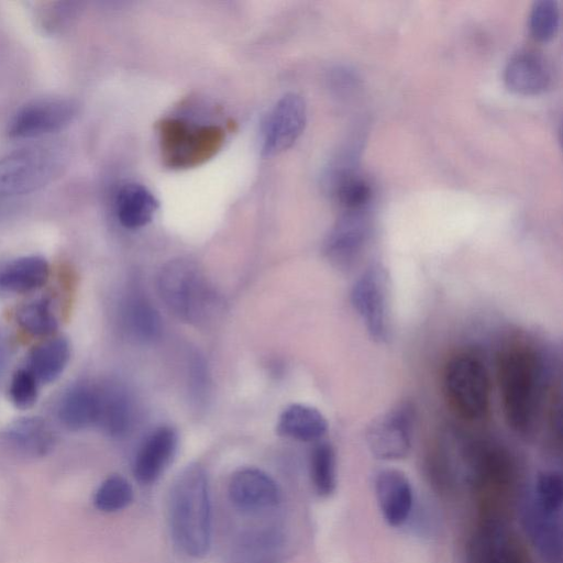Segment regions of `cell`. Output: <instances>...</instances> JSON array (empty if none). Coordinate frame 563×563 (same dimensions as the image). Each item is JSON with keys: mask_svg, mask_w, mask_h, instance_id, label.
Returning <instances> with one entry per match:
<instances>
[{"mask_svg": "<svg viewBox=\"0 0 563 563\" xmlns=\"http://www.w3.org/2000/svg\"><path fill=\"white\" fill-rule=\"evenodd\" d=\"M536 504L545 512L560 515L563 503V479L556 471H545L539 474L536 484Z\"/></svg>", "mask_w": 563, "mask_h": 563, "instance_id": "32", "label": "cell"}, {"mask_svg": "<svg viewBox=\"0 0 563 563\" xmlns=\"http://www.w3.org/2000/svg\"><path fill=\"white\" fill-rule=\"evenodd\" d=\"M470 563H522L509 531L499 521H487L470 544Z\"/></svg>", "mask_w": 563, "mask_h": 563, "instance_id": "19", "label": "cell"}, {"mask_svg": "<svg viewBox=\"0 0 563 563\" xmlns=\"http://www.w3.org/2000/svg\"><path fill=\"white\" fill-rule=\"evenodd\" d=\"M57 413L60 422L70 430L77 431L96 424V387L86 384L70 387L63 395Z\"/></svg>", "mask_w": 563, "mask_h": 563, "instance_id": "23", "label": "cell"}, {"mask_svg": "<svg viewBox=\"0 0 563 563\" xmlns=\"http://www.w3.org/2000/svg\"><path fill=\"white\" fill-rule=\"evenodd\" d=\"M375 495L386 523L404 525L410 516L413 503L410 481L399 470L384 468L374 481Z\"/></svg>", "mask_w": 563, "mask_h": 563, "instance_id": "15", "label": "cell"}, {"mask_svg": "<svg viewBox=\"0 0 563 563\" xmlns=\"http://www.w3.org/2000/svg\"><path fill=\"white\" fill-rule=\"evenodd\" d=\"M37 382L27 367L14 372L9 386V397L16 408L27 409L36 402L38 395Z\"/></svg>", "mask_w": 563, "mask_h": 563, "instance_id": "33", "label": "cell"}, {"mask_svg": "<svg viewBox=\"0 0 563 563\" xmlns=\"http://www.w3.org/2000/svg\"><path fill=\"white\" fill-rule=\"evenodd\" d=\"M162 148L172 166H190L211 156L223 134L216 126L191 128L179 120L162 124Z\"/></svg>", "mask_w": 563, "mask_h": 563, "instance_id": "9", "label": "cell"}, {"mask_svg": "<svg viewBox=\"0 0 563 563\" xmlns=\"http://www.w3.org/2000/svg\"><path fill=\"white\" fill-rule=\"evenodd\" d=\"M76 11L75 2H49L37 8L35 19L44 33L53 35L62 33L71 24Z\"/></svg>", "mask_w": 563, "mask_h": 563, "instance_id": "31", "label": "cell"}, {"mask_svg": "<svg viewBox=\"0 0 563 563\" xmlns=\"http://www.w3.org/2000/svg\"><path fill=\"white\" fill-rule=\"evenodd\" d=\"M122 322L129 335L143 343L156 340L162 331L161 317L142 295L132 294L124 302Z\"/></svg>", "mask_w": 563, "mask_h": 563, "instance_id": "24", "label": "cell"}, {"mask_svg": "<svg viewBox=\"0 0 563 563\" xmlns=\"http://www.w3.org/2000/svg\"><path fill=\"white\" fill-rule=\"evenodd\" d=\"M69 343L65 338H53L36 345L29 355L27 368L42 383L56 380L68 364Z\"/></svg>", "mask_w": 563, "mask_h": 563, "instance_id": "25", "label": "cell"}, {"mask_svg": "<svg viewBox=\"0 0 563 563\" xmlns=\"http://www.w3.org/2000/svg\"><path fill=\"white\" fill-rule=\"evenodd\" d=\"M78 114V103L67 97H44L20 107L7 124L11 139H32L58 132Z\"/></svg>", "mask_w": 563, "mask_h": 563, "instance_id": "8", "label": "cell"}, {"mask_svg": "<svg viewBox=\"0 0 563 563\" xmlns=\"http://www.w3.org/2000/svg\"><path fill=\"white\" fill-rule=\"evenodd\" d=\"M133 499L131 484L120 475H112L98 487L93 503L104 512H114L124 509Z\"/></svg>", "mask_w": 563, "mask_h": 563, "instance_id": "30", "label": "cell"}, {"mask_svg": "<svg viewBox=\"0 0 563 563\" xmlns=\"http://www.w3.org/2000/svg\"><path fill=\"white\" fill-rule=\"evenodd\" d=\"M114 206L121 225L137 229L152 220L158 202L146 187L140 184H125L118 190Z\"/></svg>", "mask_w": 563, "mask_h": 563, "instance_id": "22", "label": "cell"}, {"mask_svg": "<svg viewBox=\"0 0 563 563\" xmlns=\"http://www.w3.org/2000/svg\"><path fill=\"white\" fill-rule=\"evenodd\" d=\"M168 518L176 545L191 558L205 556L211 540L208 479L199 465L187 466L173 484Z\"/></svg>", "mask_w": 563, "mask_h": 563, "instance_id": "2", "label": "cell"}, {"mask_svg": "<svg viewBox=\"0 0 563 563\" xmlns=\"http://www.w3.org/2000/svg\"><path fill=\"white\" fill-rule=\"evenodd\" d=\"M497 380L507 424L518 434H531L550 384L549 362L532 345L511 344L498 354Z\"/></svg>", "mask_w": 563, "mask_h": 563, "instance_id": "1", "label": "cell"}, {"mask_svg": "<svg viewBox=\"0 0 563 563\" xmlns=\"http://www.w3.org/2000/svg\"><path fill=\"white\" fill-rule=\"evenodd\" d=\"M522 523L543 561L561 563L562 528L560 516L545 512L531 498L523 507Z\"/></svg>", "mask_w": 563, "mask_h": 563, "instance_id": "17", "label": "cell"}, {"mask_svg": "<svg viewBox=\"0 0 563 563\" xmlns=\"http://www.w3.org/2000/svg\"><path fill=\"white\" fill-rule=\"evenodd\" d=\"M332 187L344 211L367 210L373 188L364 177L351 172L334 178Z\"/></svg>", "mask_w": 563, "mask_h": 563, "instance_id": "26", "label": "cell"}, {"mask_svg": "<svg viewBox=\"0 0 563 563\" xmlns=\"http://www.w3.org/2000/svg\"><path fill=\"white\" fill-rule=\"evenodd\" d=\"M310 468L317 494L322 497L330 496L336 485L335 454L330 443L320 442L313 448Z\"/></svg>", "mask_w": 563, "mask_h": 563, "instance_id": "28", "label": "cell"}, {"mask_svg": "<svg viewBox=\"0 0 563 563\" xmlns=\"http://www.w3.org/2000/svg\"><path fill=\"white\" fill-rule=\"evenodd\" d=\"M64 166L62 153L47 145H31L0 157V198L37 191L55 178Z\"/></svg>", "mask_w": 563, "mask_h": 563, "instance_id": "5", "label": "cell"}, {"mask_svg": "<svg viewBox=\"0 0 563 563\" xmlns=\"http://www.w3.org/2000/svg\"><path fill=\"white\" fill-rule=\"evenodd\" d=\"M415 421L416 408L410 400L400 401L376 417L365 433L372 455L384 461L406 457L411 449Z\"/></svg>", "mask_w": 563, "mask_h": 563, "instance_id": "7", "label": "cell"}, {"mask_svg": "<svg viewBox=\"0 0 563 563\" xmlns=\"http://www.w3.org/2000/svg\"><path fill=\"white\" fill-rule=\"evenodd\" d=\"M96 389V426L113 438L126 435L134 420L133 402L128 390L113 382L97 386Z\"/></svg>", "mask_w": 563, "mask_h": 563, "instance_id": "16", "label": "cell"}, {"mask_svg": "<svg viewBox=\"0 0 563 563\" xmlns=\"http://www.w3.org/2000/svg\"><path fill=\"white\" fill-rule=\"evenodd\" d=\"M16 322L25 332L35 336L53 334L58 327L51 300L47 298L23 305L16 312Z\"/></svg>", "mask_w": 563, "mask_h": 563, "instance_id": "27", "label": "cell"}, {"mask_svg": "<svg viewBox=\"0 0 563 563\" xmlns=\"http://www.w3.org/2000/svg\"><path fill=\"white\" fill-rule=\"evenodd\" d=\"M11 356V346L7 335L0 331V384L4 377Z\"/></svg>", "mask_w": 563, "mask_h": 563, "instance_id": "34", "label": "cell"}, {"mask_svg": "<svg viewBox=\"0 0 563 563\" xmlns=\"http://www.w3.org/2000/svg\"><path fill=\"white\" fill-rule=\"evenodd\" d=\"M369 234L367 210L344 211L325 241V253L336 264L349 266L364 250Z\"/></svg>", "mask_w": 563, "mask_h": 563, "instance_id": "14", "label": "cell"}, {"mask_svg": "<svg viewBox=\"0 0 563 563\" xmlns=\"http://www.w3.org/2000/svg\"><path fill=\"white\" fill-rule=\"evenodd\" d=\"M49 275L47 261L38 255L0 263V291L23 294L42 287Z\"/></svg>", "mask_w": 563, "mask_h": 563, "instance_id": "20", "label": "cell"}, {"mask_svg": "<svg viewBox=\"0 0 563 563\" xmlns=\"http://www.w3.org/2000/svg\"><path fill=\"white\" fill-rule=\"evenodd\" d=\"M3 442L26 456H43L54 446L56 434L49 423L40 417H22L2 431Z\"/></svg>", "mask_w": 563, "mask_h": 563, "instance_id": "18", "label": "cell"}, {"mask_svg": "<svg viewBox=\"0 0 563 563\" xmlns=\"http://www.w3.org/2000/svg\"><path fill=\"white\" fill-rule=\"evenodd\" d=\"M306 104L296 93L283 97L273 108L264 125L263 154L272 156L289 148L303 131Z\"/></svg>", "mask_w": 563, "mask_h": 563, "instance_id": "10", "label": "cell"}, {"mask_svg": "<svg viewBox=\"0 0 563 563\" xmlns=\"http://www.w3.org/2000/svg\"><path fill=\"white\" fill-rule=\"evenodd\" d=\"M444 397L451 409L466 421L484 419L490 407V379L483 361L473 353L461 352L444 365Z\"/></svg>", "mask_w": 563, "mask_h": 563, "instance_id": "3", "label": "cell"}, {"mask_svg": "<svg viewBox=\"0 0 563 563\" xmlns=\"http://www.w3.org/2000/svg\"><path fill=\"white\" fill-rule=\"evenodd\" d=\"M231 501L245 511H262L276 507L280 501L277 483L264 471L245 467L236 471L229 483Z\"/></svg>", "mask_w": 563, "mask_h": 563, "instance_id": "11", "label": "cell"}, {"mask_svg": "<svg viewBox=\"0 0 563 563\" xmlns=\"http://www.w3.org/2000/svg\"><path fill=\"white\" fill-rule=\"evenodd\" d=\"M178 434L169 426L151 431L139 446L133 461V475L141 484L154 483L173 461Z\"/></svg>", "mask_w": 563, "mask_h": 563, "instance_id": "13", "label": "cell"}, {"mask_svg": "<svg viewBox=\"0 0 563 563\" xmlns=\"http://www.w3.org/2000/svg\"><path fill=\"white\" fill-rule=\"evenodd\" d=\"M277 433L302 442L320 440L328 431L325 417L314 407L292 404L279 415Z\"/></svg>", "mask_w": 563, "mask_h": 563, "instance_id": "21", "label": "cell"}, {"mask_svg": "<svg viewBox=\"0 0 563 563\" xmlns=\"http://www.w3.org/2000/svg\"><path fill=\"white\" fill-rule=\"evenodd\" d=\"M504 81L509 90L521 96H537L552 85L553 71L547 58L531 49L519 51L507 62Z\"/></svg>", "mask_w": 563, "mask_h": 563, "instance_id": "12", "label": "cell"}, {"mask_svg": "<svg viewBox=\"0 0 563 563\" xmlns=\"http://www.w3.org/2000/svg\"><path fill=\"white\" fill-rule=\"evenodd\" d=\"M351 303L367 333L377 342H385L390 333L389 282L385 267L371 264L354 282Z\"/></svg>", "mask_w": 563, "mask_h": 563, "instance_id": "6", "label": "cell"}, {"mask_svg": "<svg viewBox=\"0 0 563 563\" xmlns=\"http://www.w3.org/2000/svg\"><path fill=\"white\" fill-rule=\"evenodd\" d=\"M561 21L560 5L555 0H538L530 10L529 31L539 42H548L558 33Z\"/></svg>", "mask_w": 563, "mask_h": 563, "instance_id": "29", "label": "cell"}, {"mask_svg": "<svg viewBox=\"0 0 563 563\" xmlns=\"http://www.w3.org/2000/svg\"><path fill=\"white\" fill-rule=\"evenodd\" d=\"M157 288L166 307L190 323L206 320L217 305L216 294L205 275L186 260L165 265L158 275Z\"/></svg>", "mask_w": 563, "mask_h": 563, "instance_id": "4", "label": "cell"}]
</instances>
